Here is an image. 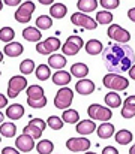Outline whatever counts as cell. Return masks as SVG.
Listing matches in <instances>:
<instances>
[{"label": "cell", "mask_w": 135, "mask_h": 154, "mask_svg": "<svg viewBox=\"0 0 135 154\" xmlns=\"http://www.w3.org/2000/svg\"><path fill=\"white\" fill-rule=\"evenodd\" d=\"M102 61L108 72L123 73L135 64V52L126 44H110L102 51Z\"/></svg>", "instance_id": "obj_1"}, {"label": "cell", "mask_w": 135, "mask_h": 154, "mask_svg": "<svg viewBox=\"0 0 135 154\" xmlns=\"http://www.w3.org/2000/svg\"><path fill=\"white\" fill-rule=\"evenodd\" d=\"M102 82H104V87L114 90V91H123L129 87V81L125 76H122L120 73H113V72L107 73L104 76Z\"/></svg>", "instance_id": "obj_2"}, {"label": "cell", "mask_w": 135, "mask_h": 154, "mask_svg": "<svg viewBox=\"0 0 135 154\" xmlns=\"http://www.w3.org/2000/svg\"><path fill=\"white\" fill-rule=\"evenodd\" d=\"M27 84L29 82H27V79L23 73L21 75H14L8 82V97H11V99L18 97V94L23 90H27V87H29Z\"/></svg>", "instance_id": "obj_3"}, {"label": "cell", "mask_w": 135, "mask_h": 154, "mask_svg": "<svg viewBox=\"0 0 135 154\" xmlns=\"http://www.w3.org/2000/svg\"><path fill=\"white\" fill-rule=\"evenodd\" d=\"M74 100V90L69 87H62L54 97V106L57 109H68L71 106V103Z\"/></svg>", "instance_id": "obj_4"}, {"label": "cell", "mask_w": 135, "mask_h": 154, "mask_svg": "<svg viewBox=\"0 0 135 154\" xmlns=\"http://www.w3.org/2000/svg\"><path fill=\"white\" fill-rule=\"evenodd\" d=\"M87 114L92 120H98V121H108L111 120L113 117V111L102 105H98V103H92L89 108H87Z\"/></svg>", "instance_id": "obj_5"}, {"label": "cell", "mask_w": 135, "mask_h": 154, "mask_svg": "<svg viewBox=\"0 0 135 154\" xmlns=\"http://www.w3.org/2000/svg\"><path fill=\"white\" fill-rule=\"evenodd\" d=\"M33 12H35V3L30 2V0H27V2L21 3L20 8L17 9V12L14 15L15 17V21L20 23V24H27L30 21Z\"/></svg>", "instance_id": "obj_6"}, {"label": "cell", "mask_w": 135, "mask_h": 154, "mask_svg": "<svg viewBox=\"0 0 135 154\" xmlns=\"http://www.w3.org/2000/svg\"><path fill=\"white\" fill-rule=\"evenodd\" d=\"M84 47V41L80 36H68L66 42L62 45V52L65 55H77L78 51Z\"/></svg>", "instance_id": "obj_7"}, {"label": "cell", "mask_w": 135, "mask_h": 154, "mask_svg": "<svg viewBox=\"0 0 135 154\" xmlns=\"http://www.w3.org/2000/svg\"><path fill=\"white\" fill-rule=\"evenodd\" d=\"M60 47H62L60 39L56 36H51V38L45 39L44 42L36 44V52H39L42 55H50V54H54L57 50H60Z\"/></svg>", "instance_id": "obj_8"}, {"label": "cell", "mask_w": 135, "mask_h": 154, "mask_svg": "<svg viewBox=\"0 0 135 154\" xmlns=\"http://www.w3.org/2000/svg\"><path fill=\"white\" fill-rule=\"evenodd\" d=\"M108 38L113 39L114 42H119V44H128L131 41V35L126 29L120 27L119 24H111L108 32H107Z\"/></svg>", "instance_id": "obj_9"}, {"label": "cell", "mask_w": 135, "mask_h": 154, "mask_svg": "<svg viewBox=\"0 0 135 154\" xmlns=\"http://www.w3.org/2000/svg\"><path fill=\"white\" fill-rule=\"evenodd\" d=\"M71 23L75 24V26H78V27H83L86 30H95L98 27V21L93 20V18H90L89 15H86L84 12H75V14H72Z\"/></svg>", "instance_id": "obj_10"}, {"label": "cell", "mask_w": 135, "mask_h": 154, "mask_svg": "<svg viewBox=\"0 0 135 154\" xmlns=\"http://www.w3.org/2000/svg\"><path fill=\"white\" fill-rule=\"evenodd\" d=\"M92 145L87 138H69L66 141V148L72 153H81V151H87Z\"/></svg>", "instance_id": "obj_11"}, {"label": "cell", "mask_w": 135, "mask_h": 154, "mask_svg": "<svg viewBox=\"0 0 135 154\" xmlns=\"http://www.w3.org/2000/svg\"><path fill=\"white\" fill-rule=\"evenodd\" d=\"M15 147H17L21 153H30V151L35 148V138H32V136L27 135V133H23V135H20V136L15 139Z\"/></svg>", "instance_id": "obj_12"}, {"label": "cell", "mask_w": 135, "mask_h": 154, "mask_svg": "<svg viewBox=\"0 0 135 154\" xmlns=\"http://www.w3.org/2000/svg\"><path fill=\"white\" fill-rule=\"evenodd\" d=\"M75 91L81 96H89L95 91V82L86 79V78H81L77 84H75Z\"/></svg>", "instance_id": "obj_13"}, {"label": "cell", "mask_w": 135, "mask_h": 154, "mask_svg": "<svg viewBox=\"0 0 135 154\" xmlns=\"http://www.w3.org/2000/svg\"><path fill=\"white\" fill-rule=\"evenodd\" d=\"M71 78H72V73H69V72H66V70H63V69L54 72L53 76H51L53 84H56V85H59V87L68 85V84L71 82Z\"/></svg>", "instance_id": "obj_14"}, {"label": "cell", "mask_w": 135, "mask_h": 154, "mask_svg": "<svg viewBox=\"0 0 135 154\" xmlns=\"http://www.w3.org/2000/svg\"><path fill=\"white\" fill-rule=\"evenodd\" d=\"M122 117L125 120H129L135 117V96H128L122 106Z\"/></svg>", "instance_id": "obj_15"}, {"label": "cell", "mask_w": 135, "mask_h": 154, "mask_svg": "<svg viewBox=\"0 0 135 154\" xmlns=\"http://www.w3.org/2000/svg\"><path fill=\"white\" fill-rule=\"evenodd\" d=\"M75 130L81 136H86V135H90V133H93L96 130V124H95L93 120H83V121H78L77 123Z\"/></svg>", "instance_id": "obj_16"}, {"label": "cell", "mask_w": 135, "mask_h": 154, "mask_svg": "<svg viewBox=\"0 0 135 154\" xmlns=\"http://www.w3.org/2000/svg\"><path fill=\"white\" fill-rule=\"evenodd\" d=\"M23 51H24V48H23V45H21L20 42H9V44H6L5 48H3L5 55L12 57V58L20 57V55L23 54Z\"/></svg>", "instance_id": "obj_17"}, {"label": "cell", "mask_w": 135, "mask_h": 154, "mask_svg": "<svg viewBox=\"0 0 135 154\" xmlns=\"http://www.w3.org/2000/svg\"><path fill=\"white\" fill-rule=\"evenodd\" d=\"M66 63H68V60H66V55L65 54L63 55L62 54H51L50 58H48V64H50L51 69L60 70V69H63L66 66Z\"/></svg>", "instance_id": "obj_18"}, {"label": "cell", "mask_w": 135, "mask_h": 154, "mask_svg": "<svg viewBox=\"0 0 135 154\" xmlns=\"http://www.w3.org/2000/svg\"><path fill=\"white\" fill-rule=\"evenodd\" d=\"M24 115V108L20 103H12L6 108V117L9 120H20Z\"/></svg>", "instance_id": "obj_19"}, {"label": "cell", "mask_w": 135, "mask_h": 154, "mask_svg": "<svg viewBox=\"0 0 135 154\" xmlns=\"http://www.w3.org/2000/svg\"><path fill=\"white\" fill-rule=\"evenodd\" d=\"M23 38L29 42H39L41 38H42V33H41V29L38 27H26L23 30Z\"/></svg>", "instance_id": "obj_20"}, {"label": "cell", "mask_w": 135, "mask_h": 154, "mask_svg": "<svg viewBox=\"0 0 135 154\" xmlns=\"http://www.w3.org/2000/svg\"><path fill=\"white\" fill-rule=\"evenodd\" d=\"M96 133L101 139H110L111 136H114V126L108 121H102V124L98 127Z\"/></svg>", "instance_id": "obj_21"}, {"label": "cell", "mask_w": 135, "mask_h": 154, "mask_svg": "<svg viewBox=\"0 0 135 154\" xmlns=\"http://www.w3.org/2000/svg\"><path fill=\"white\" fill-rule=\"evenodd\" d=\"M102 51H104V45H102L101 41L90 39V41L86 42V52L87 54H90V55H98V54H101Z\"/></svg>", "instance_id": "obj_22"}, {"label": "cell", "mask_w": 135, "mask_h": 154, "mask_svg": "<svg viewBox=\"0 0 135 154\" xmlns=\"http://www.w3.org/2000/svg\"><path fill=\"white\" fill-rule=\"evenodd\" d=\"M71 73H72V76H75V78H86L87 76V73H89V67H87V64H84V63H74L72 66H71V70H69Z\"/></svg>", "instance_id": "obj_23"}, {"label": "cell", "mask_w": 135, "mask_h": 154, "mask_svg": "<svg viewBox=\"0 0 135 154\" xmlns=\"http://www.w3.org/2000/svg\"><path fill=\"white\" fill-rule=\"evenodd\" d=\"M26 94H27V99H30V100H39V99L45 97L44 88L41 85H29L26 90Z\"/></svg>", "instance_id": "obj_24"}, {"label": "cell", "mask_w": 135, "mask_h": 154, "mask_svg": "<svg viewBox=\"0 0 135 154\" xmlns=\"http://www.w3.org/2000/svg\"><path fill=\"white\" fill-rule=\"evenodd\" d=\"M66 12H68V8H66L63 3H54V5H51V8H50V15H51L53 18H57V20L65 18Z\"/></svg>", "instance_id": "obj_25"}, {"label": "cell", "mask_w": 135, "mask_h": 154, "mask_svg": "<svg viewBox=\"0 0 135 154\" xmlns=\"http://www.w3.org/2000/svg\"><path fill=\"white\" fill-rule=\"evenodd\" d=\"M132 133L129 132V130H126V129H122V130H119L116 135H114V139H116V142L117 144H120V145H128V144H131L132 142Z\"/></svg>", "instance_id": "obj_26"}, {"label": "cell", "mask_w": 135, "mask_h": 154, "mask_svg": "<svg viewBox=\"0 0 135 154\" xmlns=\"http://www.w3.org/2000/svg\"><path fill=\"white\" fill-rule=\"evenodd\" d=\"M77 8L80 12H93L98 8V0H78Z\"/></svg>", "instance_id": "obj_27"}, {"label": "cell", "mask_w": 135, "mask_h": 154, "mask_svg": "<svg viewBox=\"0 0 135 154\" xmlns=\"http://www.w3.org/2000/svg\"><path fill=\"white\" fill-rule=\"evenodd\" d=\"M62 118H63V121L68 123V124H77L78 120H80V114H78V111H75V109H63Z\"/></svg>", "instance_id": "obj_28"}, {"label": "cell", "mask_w": 135, "mask_h": 154, "mask_svg": "<svg viewBox=\"0 0 135 154\" xmlns=\"http://www.w3.org/2000/svg\"><path fill=\"white\" fill-rule=\"evenodd\" d=\"M0 133H2V136H5V138H14L15 133H17V126H15L14 123L5 121V123H2Z\"/></svg>", "instance_id": "obj_29"}, {"label": "cell", "mask_w": 135, "mask_h": 154, "mask_svg": "<svg viewBox=\"0 0 135 154\" xmlns=\"http://www.w3.org/2000/svg\"><path fill=\"white\" fill-rule=\"evenodd\" d=\"M50 64H39L36 69H35V75H36V79L39 81H47L50 76H51V70H50Z\"/></svg>", "instance_id": "obj_30"}, {"label": "cell", "mask_w": 135, "mask_h": 154, "mask_svg": "<svg viewBox=\"0 0 135 154\" xmlns=\"http://www.w3.org/2000/svg\"><path fill=\"white\" fill-rule=\"evenodd\" d=\"M53 26V17L51 15H39L36 18V27L41 30H48Z\"/></svg>", "instance_id": "obj_31"}, {"label": "cell", "mask_w": 135, "mask_h": 154, "mask_svg": "<svg viewBox=\"0 0 135 154\" xmlns=\"http://www.w3.org/2000/svg\"><path fill=\"white\" fill-rule=\"evenodd\" d=\"M105 103H107V106H110V108H119V106L122 105V99H120V96H119L116 91H110V93L105 96Z\"/></svg>", "instance_id": "obj_32"}, {"label": "cell", "mask_w": 135, "mask_h": 154, "mask_svg": "<svg viewBox=\"0 0 135 154\" xmlns=\"http://www.w3.org/2000/svg\"><path fill=\"white\" fill-rule=\"evenodd\" d=\"M96 21H98V24H101V26L111 24V21H113V14L108 12V11H99V12H96Z\"/></svg>", "instance_id": "obj_33"}, {"label": "cell", "mask_w": 135, "mask_h": 154, "mask_svg": "<svg viewBox=\"0 0 135 154\" xmlns=\"http://www.w3.org/2000/svg\"><path fill=\"white\" fill-rule=\"evenodd\" d=\"M36 148H38V153L39 154H50L53 153V150H54V144L50 139H42V141L38 142Z\"/></svg>", "instance_id": "obj_34"}, {"label": "cell", "mask_w": 135, "mask_h": 154, "mask_svg": "<svg viewBox=\"0 0 135 154\" xmlns=\"http://www.w3.org/2000/svg\"><path fill=\"white\" fill-rule=\"evenodd\" d=\"M20 72L23 73V75H30L32 72H35V63H33V60H30V58H26V60H23L21 63H20Z\"/></svg>", "instance_id": "obj_35"}, {"label": "cell", "mask_w": 135, "mask_h": 154, "mask_svg": "<svg viewBox=\"0 0 135 154\" xmlns=\"http://www.w3.org/2000/svg\"><path fill=\"white\" fill-rule=\"evenodd\" d=\"M47 123H48L50 129H53V130H62L63 129V124H65L63 118H60L57 115H50Z\"/></svg>", "instance_id": "obj_36"}, {"label": "cell", "mask_w": 135, "mask_h": 154, "mask_svg": "<svg viewBox=\"0 0 135 154\" xmlns=\"http://www.w3.org/2000/svg\"><path fill=\"white\" fill-rule=\"evenodd\" d=\"M14 38H15L14 29H11V27H2V30H0V39H2L3 42L9 44V42L14 41Z\"/></svg>", "instance_id": "obj_37"}, {"label": "cell", "mask_w": 135, "mask_h": 154, "mask_svg": "<svg viewBox=\"0 0 135 154\" xmlns=\"http://www.w3.org/2000/svg\"><path fill=\"white\" fill-rule=\"evenodd\" d=\"M42 132H44V130H41L39 127L32 126V124H27V126H24V129H23V133H27V135H30V136L35 138V139H39V138L42 136Z\"/></svg>", "instance_id": "obj_38"}, {"label": "cell", "mask_w": 135, "mask_h": 154, "mask_svg": "<svg viewBox=\"0 0 135 154\" xmlns=\"http://www.w3.org/2000/svg\"><path fill=\"white\" fill-rule=\"evenodd\" d=\"M99 5H101L105 11H113V9L119 8L120 0H99Z\"/></svg>", "instance_id": "obj_39"}, {"label": "cell", "mask_w": 135, "mask_h": 154, "mask_svg": "<svg viewBox=\"0 0 135 154\" xmlns=\"http://www.w3.org/2000/svg\"><path fill=\"white\" fill-rule=\"evenodd\" d=\"M27 105L30 108H33V109H42V108H45V105H47V97H42L39 100H30V99H27Z\"/></svg>", "instance_id": "obj_40"}, {"label": "cell", "mask_w": 135, "mask_h": 154, "mask_svg": "<svg viewBox=\"0 0 135 154\" xmlns=\"http://www.w3.org/2000/svg\"><path fill=\"white\" fill-rule=\"evenodd\" d=\"M29 124L36 126V127H39L41 130H45V127L48 126V123H45L44 120H41V118H32V120L29 121Z\"/></svg>", "instance_id": "obj_41"}, {"label": "cell", "mask_w": 135, "mask_h": 154, "mask_svg": "<svg viewBox=\"0 0 135 154\" xmlns=\"http://www.w3.org/2000/svg\"><path fill=\"white\" fill-rule=\"evenodd\" d=\"M18 148H12V147H5L3 150H2V153L3 154H18Z\"/></svg>", "instance_id": "obj_42"}, {"label": "cell", "mask_w": 135, "mask_h": 154, "mask_svg": "<svg viewBox=\"0 0 135 154\" xmlns=\"http://www.w3.org/2000/svg\"><path fill=\"white\" fill-rule=\"evenodd\" d=\"M102 153L104 154H119V150L116 147H105L102 150Z\"/></svg>", "instance_id": "obj_43"}, {"label": "cell", "mask_w": 135, "mask_h": 154, "mask_svg": "<svg viewBox=\"0 0 135 154\" xmlns=\"http://www.w3.org/2000/svg\"><path fill=\"white\" fill-rule=\"evenodd\" d=\"M8 106V96L0 94V108H6Z\"/></svg>", "instance_id": "obj_44"}, {"label": "cell", "mask_w": 135, "mask_h": 154, "mask_svg": "<svg viewBox=\"0 0 135 154\" xmlns=\"http://www.w3.org/2000/svg\"><path fill=\"white\" fill-rule=\"evenodd\" d=\"M3 3L8 5V6H17V5L21 3V0H3Z\"/></svg>", "instance_id": "obj_45"}, {"label": "cell", "mask_w": 135, "mask_h": 154, "mask_svg": "<svg viewBox=\"0 0 135 154\" xmlns=\"http://www.w3.org/2000/svg\"><path fill=\"white\" fill-rule=\"evenodd\" d=\"M128 18H129L132 23H135V8H131V9L128 11Z\"/></svg>", "instance_id": "obj_46"}, {"label": "cell", "mask_w": 135, "mask_h": 154, "mask_svg": "<svg viewBox=\"0 0 135 154\" xmlns=\"http://www.w3.org/2000/svg\"><path fill=\"white\" fill-rule=\"evenodd\" d=\"M128 73H129V78L135 81V64L131 67V69H129V70H128Z\"/></svg>", "instance_id": "obj_47"}, {"label": "cell", "mask_w": 135, "mask_h": 154, "mask_svg": "<svg viewBox=\"0 0 135 154\" xmlns=\"http://www.w3.org/2000/svg\"><path fill=\"white\" fill-rule=\"evenodd\" d=\"M41 5H45V6H50V5H54V0H38Z\"/></svg>", "instance_id": "obj_48"}, {"label": "cell", "mask_w": 135, "mask_h": 154, "mask_svg": "<svg viewBox=\"0 0 135 154\" xmlns=\"http://www.w3.org/2000/svg\"><path fill=\"white\" fill-rule=\"evenodd\" d=\"M129 154H135V144H134V147H131V150H129Z\"/></svg>", "instance_id": "obj_49"}]
</instances>
